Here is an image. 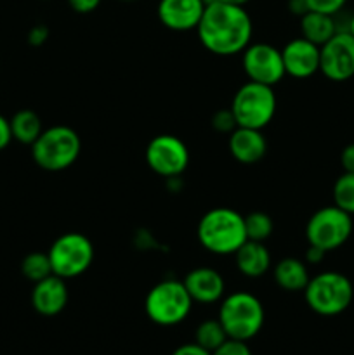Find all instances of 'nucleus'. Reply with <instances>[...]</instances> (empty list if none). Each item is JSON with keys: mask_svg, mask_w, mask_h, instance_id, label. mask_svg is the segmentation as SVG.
<instances>
[{"mask_svg": "<svg viewBox=\"0 0 354 355\" xmlns=\"http://www.w3.org/2000/svg\"><path fill=\"white\" fill-rule=\"evenodd\" d=\"M212 355H252V350L248 349L246 342L228 338Z\"/></svg>", "mask_w": 354, "mask_h": 355, "instance_id": "obj_28", "label": "nucleus"}, {"mask_svg": "<svg viewBox=\"0 0 354 355\" xmlns=\"http://www.w3.org/2000/svg\"><path fill=\"white\" fill-rule=\"evenodd\" d=\"M10 130H12V139H16L21 144L31 146L38 139V135L44 132L42 120L35 111L21 110L10 118Z\"/></svg>", "mask_w": 354, "mask_h": 355, "instance_id": "obj_21", "label": "nucleus"}, {"mask_svg": "<svg viewBox=\"0 0 354 355\" xmlns=\"http://www.w3.org/2000/svg\"><path fill=\"white\" fill-rule=\"evenodd\" d=\"M243 54V71L250 82L274 87L283 80L285 73L281 51L271 44H250Z\"/></svg>", "mask_w": 354, "mask_h": 355, "instance_id": "obj_12", "label": "nucleus"}, {"mask_svg": "<svg viewBox=\"0 0 354 355\" xmlns=\"http://www.w3.org/2000/svg\"><path fill=\"white\" fill-rule=\"evenodd\" d=\"M193 304L183 281L165 279L149 290L144 311L155 324L176 326L189 315Z\"/></svg>", "mask_w": 354, "mask_h": 355, "instance_id": "obj_6", "label": "nucleus"}, {"mask_svg": "<svg viewBox=\"0 0 354 355\" xmlns=\"http://www.w3.org/2000/svg\"><path fill=\"white\" fill-rule=\"evenodd\" d=\"M229 153L236 162L243 165H253L259 163L267 153V141L262 130L246 127H236L229 134Z\"/></svg>", "mask_w": 354, "mask_h": 355, "instance_id": "obj_17", "label": "nucleus"}, {"mask_svg": "<svg viewBox=\"0 0 354 355\" xmlns=\"http://www.w3.org/2000/svg\"><path fill=\"white\" fill-rule=\"evenodd\" d=\"M146 163L156 175L174 179L189 165V151L176 135H156L146 148Z\"/></svg>", "mask_w": 354, "mask_h": 355, "instance_id": "obj_10", "label": "nucleus"}, {"mask_svg": "<svg viewBox=\"0 0 354 355\" xmlns=\"http://www.w3.org/2000/svg\"><path fill=\"white\" fill-rule=\"evenodd\" d=\"M47 255L52 274L62 279H75L92 266L94 246L82 232H66L52 243Z\"/></svg>", "mask_w": 354, "mask_h": 355, "instance_id": "obj_8", "label": "nucleus"}, {"mask_svg": "<svg viewBox=\"0 0 354 355\" xmlns=\"http://www.w3.org/2000/svg\"><path fill=\"white\" fill-rule=\"evenodd\" d=\"M49 38V28L44 26V24H37L30 30L28 33V44L33 45V47H38V45H44Z\"/></svg>", "mask_w": 354, "mask_h": 355, "instance_id": "obj_29", "label": "nucleus"}, {"mask_svg": "<svg viewBox=\"0 0 354 355\" xmlns=\"http://www.w3.org/2000/svg\"><path fill=\"white\" fill-rule=\"evenodd\" d=\"M198 38L215 55H235L250 45L252 17L245 7L224 2L208 3L196 26Z\"/></svg>", "mask_w": 354, "mask_h": 355, "instance_id": "obj_1", "label": "nucleus"}, {"mask_svg": "<svg viewBox=\"0 0 354 355\" xmlns=\"http://www.w3.org/2000/svg\"><path fill=\"white\" fill-rule=\"evenodd\" d=\"M319 71L332 82H346L354 76V37L339 30L319 47Z\"/></svg>", "mask_w": 354, "mask_h": 355, "instance_id": "obj_11", "label": "nucleus"}, {"mask_svg": "<svg viewBox=\"0 0 354 355\" xmlns=\"http://www.w3.org/2000/svg\"><path fill=\"white\" fill-rule=\"evenodd\" d=\"M65 281L66 279L62 277L52 274V276L35 283L33 291H31V305L38 314L52 318L65 311L69 297Z\"/></svg>", "mask_w": 354, "mask_h": 355, "instance_id": "obj_16", "label": "nucleus"}, {"mask_svg": "<svg viewBox=\"0 0 354 355\" xmlns=\"http://www.w3.org/2000/svg\"><path fill=\"white\" fill-rule=\"evenodd\" d=\"M68 2L75 12L89 14V12H92V10L97 9V6L101 3V0H68Z\"/></svg>", "mask_w": 354, "mask_h": 355, "instance_id": "obj_30", "label": "nucleus"}, {"mask_svg": "<svg viewBox=\"0 0 354 355\" xmlns=\"http://www.w3.org/2000/svg\"><path fill=\"white\" fill-rule=\"evenodd\" d=\"M236 269L245 277H262L271 269V253L260 241L246 239L235 252Z\"/></svg>", "mask_w": 354, "mask_h": 355, "instance_id": "obj_18", "label": "nucleus"}, {"mask_svg": "<svg viewBox=\"0 0 354 355\" xmlns=\"http://www.w3.org/2000/svg\"><path fill=\"white\" fill-rule=\"evenodd\" d=\"M301 31L305 40L321 47L339 31V26H337L335 16L309 10L304 16H301Z\"/></svg>", "mask_w": 354, "mask_h": 355, "instance_id": "obj_20", "label": "nucleus"}, {"mask_svg": "<svg viewBox=\"0 0 354 355\" xmlns=\"http://www.w3.org/2000/svg\"><path fill=\"white\" fill-rule=\"evenodd\" d=\"M215 2H224V3H231V6H242L245 7L250 0H215Z\"/></svg>", "mask_w": 354, "mask_h": 355, "instance_id": "obj_36", "label": "nucleus"}, {"mask_svg": "<svg viewBox=\"0 0 354 355\" xmlns=\"http://www.w3.org/2000/svg\"><path fill=\"white\" fill-rule=\"evenodd\" d=\"M326 255L325 250L318 248V246H312L309 245L307 252H305V260H307L309 263H319L323 260V257Z\"/></svg>", "mask_w": 354, "mask_h": 355, "instance_id": "obj_34", "label": "nucleus"}, {"mask_svg": "<svg viewBox=\"0 0 354 355\" xmlns=\"http://www.w3.org/2000/svg\"><path fill=\"white\" fill-rule=\"evenodd\" d=\"M346 30L349 31V33L353 35V37H354V14H353V16L349 17V23H347V28H346Z\"/></svg>", "mask_w": 354, "mask_h": 355, "instance_id": "obj_37", "label": "nucleus"}, {"mask_svg": "<svg viewBox=\"0 0 354 355\" xmlns=\"http://www.w3.org/2000/svg\"><path fill=\"white\" fill-rule=\"evenodd\" d=\"M212 127H214V130L221 132V134L229 135L238 127V123H236L231 110H221L212 116Z\"/></svg>", "mask_w": 354, "mask_h": 355, "instance_id": "obj_26", "label": "nucleus"}, {"mask_svg": "<svg viewBox=\"0 0 354 355\" xmlns=\"http://www.w3.org/2000/svg\"><path fill=\"white\" fill-rule=\"evenodd\" d=\"M196 236L207 252L235 255L236 250L246 241L245 217L233 208H212L198 222Z\"/></svg>", "mask_w": 354, "mask_h": 355, "instance_id": "obj_2", "label": "nucleus"}, {"mask_svg": "<svg viewBox=\"0 0 354 355\" xmlns=\"http://www.w3.org/2000/svg\"><path fill=\"white\" fill-rule=\"evenodd\" d=\"M184 286L189 293L191 300L196 304L210 305L215 302H221L224 298L226 283L221 272H217L212 267H198L187 272L184 277Z\"/></svg>", "mask_w": 354, "mask_h": 355, "instance_id": "obj_15", "label": "nucleus"}, {"mask_svg": "<svg viewBox=\"0 0 354 355\" xmlns=\"http://www.w3.org/2000/svg\"><path fill=\"white\" fill-rule=\"evenodd\" d=\"M273 218L264 211H252L245 217V231L246 239L250 241L264 243L271 234H273Z\"/></svg>", "mask_w": 354, "mask_h": 355, "instance_id": "obj_25", "label": "nucleus"}, {"mask_svg": "<svg viewBox=\"0 0 354 355\" xmlns=\"http://www.w3.org/2000/svg\"><path fill=\"white\" fill-rule=\"evenodd\" d=\"M288 9L294 14H297V16H304L305 12H309V7L305 0H288Z\"/></svg>", "mask_w": 354, "mask_h": 355, "instance_id": "obj_35", "label": "nucleus"}, {"mask_svg": "<svg viewBox=\"0 0 354 355\" xmlns=\"http://www.w3.org/2000/svg\"><path fill=\"white\" fill-rule=\"evenodd\" d=\"M309 309L319 315H339L351 305L354 297L353 283L342 272L326 270L311 277L304 290Z\"/></svg>", "mask_w": 354, "mask_h": 355, "instance_id": "obj_5", "label": "nucleus"}, {"mask_svg": "<svg viewBox=\"0 0 354 355\" xmlns=\"http://www.w3.org/2000/svg\"><path fill=\"white\" fill-rule=\"evenodd\" d=\"M264 318V307L255 295L236 291L222 298L217 319L229 338L248 342L262 329Z\"/></svg>", "mask_w": 354, "mask_h": 355, "instance_id": "obj_4", "label": "nucleus"}, {"mask_svg": "<svg viewBox=\"0 0 354 355\" xmlns=\"http://www.w3.org/2000/svg\"><path fill=\"white\" fill-rule=\"evenodd\" d=\"M205 7L203 0H160L156 14L169 30L189 31L196 30Z\"/></svg>", "mask_w": 354, "mask_h": 355, "instance_id": "obj_13", "label": "nucleus"}, {"mask_svg": "<svg viewBox=\"0 0 354 355\" xmlns=\"http://www.w3.org/2000/svg\"><path fill=\"white\" fill-rule=\"evenodd\" d=\"M229 110L233 111L238 127L262 130L271 123L276 113V96L273 87L248 80L236 90Z\"/></svg>", "mask_w": 354, "mask_h": 355, "instance_id": "obj_7", "label": "nucleus"}, {"mask_svg": "<svg viewBox=\"0 0 354 355\" xmlns=\"http://www.w3.org/2000/svg\"><path fill=\"white\" fill-rule=\"evenodd\" d=\"M172 355H212V352L205 350L203 347H200L198 343H186V345H180L174 350Z\"/></svg>", "mask_w": 354, "mask_h": 355, "instance_id": "obj_33", "label": "nucleus"}, {"mask_svg": "<svg viewBox=\"0 0 354 355\" xmlns=\"http://www.w3.org/2000/svg\"><path fill=\"white\" fill-rule=\"evenodd\" d=\"M285 73L294 78H309L319 71V47L304 37L294 38L281 49Z\"/></svg>", "mask_w": 354, "mask_h": 355, "instance_id": "obj_14", "label": "nucleus"}, {"mask_svg": "<svg viewBox=\"0 0 354 355\" xmlns=\"http://www.w3.org/2000/svg\"><path fill=\"white\" fill-rule=\"evenodd\" d=\"M12 141V130H10V121L0 114V151L6 149Z\"/></svg>", "mask_w": 354, "mask_h": 355, "instance_id": "obj_32", "label": "nucleus"}, {"mask_svg": "<svg viewBox=\"0 0 354 355\" xmlns=\"http://www.w3.org/2000/svg\"><path fill=\"white\" fill-rule=\"evenodd\" d=\"M273 276L281 290L292 291V293H295V291H304L309 279H311L307 272V266L301 259H295V257L281 259L274 266Z\"/></svg>", "mask_w": 354, "mask_h": 355, "instance_id": "obj_19", "label": "nucleus"}, {"mask_svg": "<svg viewBox=\"0 0 354 355\" xmlns=\"http://www.w3.org/2000/svg\"><path fill=\"white\" fill-rule=\"evenodd\" d=\"M228 338V333L222 328L219 319H207V321H203L198 326L196 333H194V343L203 347L208 352L217 350Z\"/></svg>", "mask_w": 354, "mask_h": 355, "instance_id": "obj_22", "label": "nucleus"}, {"mask_svg": "<svg viewBox=\"0 0 354 355\" xmlns=\"http://www.w3.org/2000/svg\"><path fill=\"white\" fill-rule=\"evenodd\" d=\"M340 165H342L344 172L354 173V142L347 144L340 153Z\"/></svg>", "mask_w": 354, "mask_h": 355, "instance_id": "obj_31", "label": "nucleus"}, {"mask_svg": "<svg viewBox=\"0 0 354 355\" xmlns=\"http://www.w3.org/2000/svg\"><path fill=\"white\" fill-rule=\"evenodd\" d=\"M333 205L354 215V173L344 172L333 184Z\"/></svg>", "mask_w": 354, "mask_h": 355, "instance_id": "obj_24", "label": "nucleus"}, {"mask_svg": "<svg viewBox=\"0 0 354 355\" xmlns=\"http://www.w3.org/2000/svg\"><path fill=\"white\" fill-rule=\"evenodd\" d=\"M305 2H307L309 10H316V12L337 16V14L344 9L347 0H305Z\"/></svg>", "mask_w": 354, "mask_h": 355, "instance_id": "obj_27", "label": "nucleus"}, {"mask_svg": "<svg viewBox=\"0 0 354 355\" xmlns=\"http://www.w3.org/2000/svg\"><path fill=\"white\" fill-rule=\"evenodd\" d=\"M82 151L80 135L66 125L45 128L31 144V156L40 168L47 172H61L78 159Z\"/></svg>", "mask_w": 354, "mask_h": 355, "instance_id": "obj_3", "label": "nucleus"}, {"mask_svg": "<svg viewBox=\"0 0 354 355\" xmlns=\"http://www.w3.org/2000/svg\"><path fill=\"white\" fill-rule=\"evenodd\" d=\"M353 232V215L340 210L339 207L319 208L311 215L305 225V238L312 246L325 250L326 253L340 248Z\"/></svg>", "mask_w": 354, "mask_h": 355, "instance_id": "obj_9", "label": "nucleus"}, {"mask_svg": "<svg viewBox=\"0 0 354 355\" xmlns=\"http://www.w3.org/2000/svg\"><path fill=\"white\" fill-rule=\"evenodd\" d=\"M21 272L26 279L33 281V283L52 276V266L47 253L33 252L24 257L23 262H21Z\"/></svg>", "mask_w": 354, "mask_h": 355, "instance_id": "obj_23", "label": "nucleus"}]
</instances>
